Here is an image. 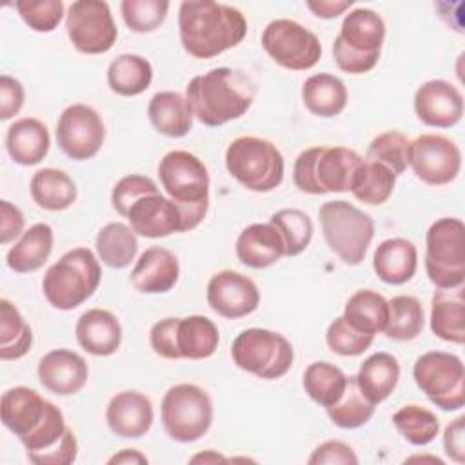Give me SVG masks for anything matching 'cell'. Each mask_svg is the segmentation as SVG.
<instances>
[{"instance_id": "1", "label": "cell", "mask_w": 465, "mask_h": 465, "mask_svg": "<svg viewBox=\"0 0 465 465\" xmlns=\"http://www.w3.org/2000/svg\"><path fill=\"white\" fill-rule=\"evenodd\" d=\"M178 31L183 51L193 58L207 60L236 47L247 35V20L229 4L189 0L180 4Z\"/></svg>"}, {"instance_id": "2", "label": "cell", "mask_w": 465, "mask_h": 465, "mask_svg": "<svg viewBox=\"0 0 465 465\" xmlns=\"http://www.w3.org/2000/svg\"><path fill=\"white\" fill-rule=\"evenodd\" d=\"M252 98L254 84L251 78L231 67H214L196 74L185 87V100L193 116L207 127L238 120L249 111Z\"/></svg>"}, {"instance_id": "3", "label": "cell", "mask_w": 465, "mask_h": 465, "mask_svg": "<svg viewBox=\"0 0 465 465\" xmlns=\"http://www.w3.org/2000/svg\"><path fill=\"white\" fill-rule=\"evenodd\" d=\"M0 416L4 427L20 440L25 454L51 449L69 429L64 412L25 385L11 387L2 394Z\"/></svg>"}, {"instance_id": "4", "label": "cell", "mask_w": 465, "mask_h": 465, "mask_svg": "<svg viewBox=\"0 0 465 465\" xmlns=\"http://www.w3.org/2000/svg\"><path fill=\"white\" fill-rule=\"evenodd\" d=\"M158 178L182 213L183 232L196 229L209 209V173L205 163L189 151L174 149L162 156Z\"/></svg>"}, {"instance_id": "5", "label": "cell", "mask_w": 465, "mask_h": 465, "mask_svg": "<svg viewBox=\"0 0 465 465\" xmlns=\"http://www.w3.org/2000/svg\"><path fill=\"white\" fill-rule=\"evenodd\" d=\"M100 280L102 267L98 256L87 247H74L45 271L42 291L51 307L73 311L94 294Z\"/></svg>"}, {"instance_id": "6", "label": "cell", "mask_w": 465, "mask_h": 465, "mask_svg": "<svg viewBox=\"0 0 465 465\" xmlns=\"http://www.w3.org/2000/svg\"><path fill=\"white\" fill-rule=\"evenodd\" d=\"M363 158L349 147L314 145L302 151L292 165L294 185L307 194L345 193Z\"/></svg>"}, {"instance_id": "7", "label": "cell", "mask_w": 465, "mask_h": 465, "mask_svg": "<svg viewBox=\"0 0 465 465\" xmlns=\"http://www.w3.org/2000/svg\"><path fill=\"white\" fill-rule=\"evenodd\" d=\"M385 40V22L369 7H354L343 16L338 36L332 42V56L340 71L365 74L380 60Z\"/></svg>"}, {"instance_id": "8", "label": "cell", "mask_w": 465, "mask_h": 465, "mask_svg": "<svg viewBox=\"0 0 465 465\" xmlns=\"http://www.w3.org/2000/svg\"><path fill=\"white\" fill-rule=\"evenodd\" d=\"M229 174L252 193H269L282 185L285 162L280 149L260 136H238L225 149Z\"/></svg>"}, {"instance_id": "9", "label": "cell", "mask_w": 465, "mask_h": 465, "mask_svg": "<svg viewBox=\"0 0 465 465\" xmlns=\"http://www.w3.org/2000/svg\"><path fill=\"white\" fill-rule=\"evenodd\" d=\"M318 218L327 247L347 265L361 263L374 238V220L345 200L322 203Z\"/></svg>"}, {"instance_id": "10", "label": "cell", "mask_w": 465, "mask_h": 465, "mask_svg": "<svg viewBox=\"0 0 465 465\" xmlns=\"http://www.w3.org/2000/svg\"><path fill=\"white\" fill-rule=\"evenodd\" d=\"M425 271L438 289L460 287L465 282V225L445 216L430 223L425 234Z\"/></svg>"}, {"instance_id": "11", "label": "cell", "mask_w": 465, "mask_h": 465, "mask_svg": "<svg viewBox=\"0 0 465 465\" xmlns=\"http://www.w3.org/2000/svg\"><path fill=\"white\" fill-rule=\"evenodd\" d=\"M234 365L262 380H278L285 376L294 360L291 341L271 329H243L231 345Z\"/></svg>"}, {"instance_id": "12", "label": "cell", "mask_w": 465, "mask_h": 465, "mask_svg": "<svg viewBox=\"0 0 465 465\" xmlns=\"http://www.w3.org/2000/svg\"><path fill=\"white\" fill-rule=\"evenodd\" d=\"M160 416L171 440L193 443L213 425V400L196 383H176L163 394Z\"/></svg>"}, {"instance_id": "13", "label": "cell", "mask_w": 465, "mask_h": 465, "mask_svg": "<svg viewBox=\"0 0 465 465\" xmlns=\"http://www.w3.org/2000/svg\"><path fill=\"white\" fill-rule=\"evenodd\" d=\"M412 378L418 389L441 411H460L465 405V367L460 356L429 351L414 361Z\"/></svg>"}, {"instance_id": "14", "label": "cell", "mask_w": 465, "mask_h": 465, "mask_svg": "<svg viewBox=\"0 0 465 465\" xmlns=\"http://www.w3.org/2000/svg\"><path fill=\"white\" fill-rule=\"evenodd\" d=\"M263 51L291 71L312 69L322 58L320 38L291 18L271 20L262 33Z\"/></svg>"}, {"instance_id": "15", "label": "cell", "mask_w": 465, "mask_h": 465, "mask_svg": "<svg viewBox=\"0 0 465 465\" xmlns=\"http://www.w3.org/2000/svg\"><path fill=\"white\" fill-rule=\"evenodd\" d=\"M65 31L73 47L84 54H104L118 38L111 7L102 0L73 2L65 13Z\"/></svg>"}, {"instance_id": "16", "label": "cell", "mask_w": 465, "mask_h": 465, "mask_svg": "<svg viewBox=\"0 0 465 465\" xmlns=\"http://www.w3.org/2000/svg\"><path fill=\"white\" fill-rule=\"evenodd\" d=\"M104 140V120L91 105L71 104L60 113L56 122V142L71 160L84 162L96 156Z\"/></svg>"}, {"instance_id": "17", "label": "cell", "mask_w": 465, "mask_h": 465, "mask_svg": "<svg viewBox=\"0 0 465 465\" xmlns=\"http://www.w3.org/2000/svg\"><path fill=\"white\" fill-rule=\"evenodd\" d=\"M409 167L427 185H447L460 174L461 151L443 134H420L411 142Z\"/></svg>"}, {"instance_id": "18", "label": "cell", "mask_w": 465, "mask_h": 465, "mask_svg": "<svg viewBox=\"0 0 465 465\" xmlns=\"http://www.w3.org/2000/svg\"><path fill=\"white\" fill-rule=\"evenodd\" d=\"M207 303L218 316L236 320L258 309L260 291L249 276L223 269L213 274L207 283Z\"/></svg>"}, {"instance_id": "19", "label": "cell", "mask_w": 465, "mask_h": 465, "mask_svg": "<svg viewBox=\"0 0 465 465\" xmlns=\"http://www.w3.org/2000/svg\"><path fill=\"white\" fill-rule=\"evenodd\" d=\"M412 105L418 120L429 127L449 129L463 116L461 91L441 78L423 82L414 93Z\"/></svg>"}, {"instance_id": "20", "label": "cell", "mask_w": 465, "mask_h": 465, "mask_svg": "<svg viewBox=\"0 0 465 465\" xmlns=\"http://www.w3.org/2000/svg\"><path fill=\"white\" fill-rule=\"evenodd\" d=\"M129 227L143 238H165L183 232V220L178 205L160 191L138 198L125 214Z\"/></svg>"}, {"instance_id": "21", "label": "cell", "mask_w": 465, "mask_h": 465, "mask_svg": "<svg viewBox=\"0 0 465 465\" xmlns=\"http://www.w3.org/2000/svg\"><path fill=\"white\" fill-rule=\"evenodd\" d=\"M36 374L44 389L49 392L56 396H71L85 387L89 367L78 352L69 349H53L40 358Z\"/></svg>"}, {"instance_id": "22", "label": "cell", "mask_w": 465, "mask_h": 465, "mask_svg": "<svg viewBox=\"0 0 465 465\" xmlns=\"http://www.w3.org/2000/svg\"><path fill=\"white\" fill-rule=\"evenodd\" d=\"M105 421L113 434L120 438H142L154 421L151 400L138 391L116 392L105 407Z\"/></svg>"}, {"instance_id": "23", "label": "cell", "mask_w": 465, "mask_h": 465, "mask_svg": "<svg viewBox=\"0 0 465 465\" xmlns=\"http://www.w3.org/2000/svg\"><path fill=\"white\" fill-rule=\"evenodd\" d=\"M178 276L180 263L176 254L165 247L153 245L138 256L131 271V283L138 292L162 294L176 285Z\"/></svg>"}, {"instance_id": "24", "label": "cell", "mask_w": 465, "mask_h": 465, "mask_svg": "<svg viewBox=\"0 0 465 465\" xmlns=\"http://www.w3.org/2000/svg\"><path fill=\"white\" fill-rule=\"evenodd\" d=\"M74 336L85 352L111 356L120 349L122 325L111 311L89 309L76 320Z\"/></svg>"}, {"instance_id": "25", "label": "cell", "mask_w": 465, "mask_h": 465, "mask_svg": "<svg viewBox=\"0 0 465 465\" xmlns=\"http://www.w3.org/2000/svg\"><path fill=\"white\" fill-rule=\"evenodd\" d=\"M238 260L252 269H265L285 256V245L272 223H251L236 238Z\"/></svg>"}, {"instance_id": "26", "label": "cell", "mask_w": 465, "mask_h": 465, "mask_svg": "<svg viewBox=\"0 0 465 465\" xmlns=\"http://www.w3.org/2000/svg\"><path fill=\"white\" fill-rule=\"evenodd\" d=\"M51 147V136L38 118L15 120L5 133V151L9 158L24 167L40 163Z\"/></svg>"}, {"instance_id": "27", "label": "cell", "mask_w": 465, "mask_h": 465, "mask_svg": "<svg viewBox=\"0 0 465 465\" xmlns=\"http://www.w3.org/2000/svg\"><path fill=\"white\" fill-rule=\"evenodd\" d=\"M372 269L389 285L407 283L418 269V249L407 238H387L374 249Z\"/></svg>"}, {"instance_id": "28", "label": "cell", "mask_w": 465, "mask_h": 465, "mask_svg": "<svg viewBox=\"0 0 465 465\" xmlns=\"http://www.w3.org/2000/svg\"><path fill=\"white\" fill-rule=\"evenodd\" d=\"M430 331L443 341H465V296L463 285L438 289L430 300Z\"/></svg>"}, {"instance_id": "29", "label": "cell", "mask_w": 465, "mask_h": 465, "mask_svg": "<svg viewBox=\"0 0 465 465\" xmlns=\"http://www.w3.org/2000/svg\"><path fill=\"white\" fill-rule=\"evenodd\" d=\"M54 232L49 223H35L13 243L5 254V263L11 271L27 274L44 267L53 252Z\"/></svg>"}, {"instance_id": "30", "label": "cell", "mask_w": 465, "mask_h": 465, "mask_svg": "<svg viewBox=\"0 0 465 465\" xmlns=\"http://www.w3.org/2000/svg\"><path fill=\"white\" fill-rule=\"evenodd\" d=\"M153 127L169 138H182L193 129V111L185 96L176 91H158L147 104Z\"/></svg>"}, {"instance_id": "31", "label": "cell", "mask_w": 465, "mask_h": 465, "mask_svg": "<svg viewBox=\"0 0 465 465\" xmlns=\"http://www.w3.org/2000/svg\"><path fill=\"white\" fill-rule=\"evenodd\" d=\"M29 193L40 209L51 213L69 209L78 196L74 180L65 171L54 167L38 169L31 176Z\"/></svg>"}, {"instance_id": "32", "label": "cell", "mask_w": 465, "mask_h": 465, "mask_svg": "<svg viewBox=\"0 0 465 465\" xmlns=\"http://www.w3.org/2000/svg\"><path fill=\"white\" fill-rule=\"evenodd\" d=\"M347 87L341 78L331 73L311 74L302 85V102L309 113L320 118H332L347 105Z\"/></svg>"}, {"instance_id": "33", "label": "cell", "mask_w": 465, "mask_h": 465, "mask_svg": "<svg viewBox=\"0 0 465 465\" xmlns=\"http://www.w3.org/2000/svg\"><path fill=\"white\" fill-rule=\"evenodd\" d=\"M400 372L401 371L396 356L380 351L363 360L354 378L360 391L374 405H378L392 394L400 381Z\"/></svg>"}, {"instance_id": "34", "label": "cell", "mask_w": 465, "mask_h": 465, "mask_svg": "<svg viewBox=\"0 0 465 465\" xmlns=\"http://www.w3.org/2000/svg\"><path fill=\"white\" fill-rule=\"evenodd\" d=\"M220 343L216 323L202 314L178 318L176 345L180 360H205L211 358Z\"/></svg>"}, {"instance_id": "35", "label": "cell", "mask_w": 465, "mask_h": 465, "mask_svg": "<svg viewBox=\"0 0 465 465\" xmlns=\"http://www.w3.org/2000/svg\"><path fill=\"white\" fill-rule=\"evenodd\" d=\"M96 256L111 269H125L138 252L136 232L124 222L104 225L94 238Z\"/></svg>"}, {"instance_id": "36", "label": "cell", "mask_w": 465, "mask_h": 465, "mask_svg": "<svg viewBox=\"0 0 465 465\" xmlns=\"http://www.w3.org/2000/svg\"><path fill=\"white\" fill-rule=\"evenodd\" d=\"M153 82V65L147 58L124 53L111 60L107 67V85L120 96L142 94Z\"/></svg>"}, {"instance_id": "37", "label": "cell", "mask_w": 465, "mask_h": 465, "mask_svg": "<svg viewBox=\"0 0 465 465\" xmlns=\"http://www.w3.org/2000/svg\"><path fill=\"white\" fill-rule=\"evenodd\" d=\"M341 316L354 329L374 336L385 331L389 320V302L372 289H360L349 296Z\"/></svg>"}, {"instance_id": "38", "label": "cell", "mask_w": 465, "mask_h": 465, "mask_svg": "<svg viewBox=\"0 0 465 465\" xmlns=\"http://www.w3.org/2000/svg\"><path fill=\"white\" fill-rule=\"evenodd\" d=\"M396 178L398 176L389 167L372 160H363L352 176L349 191L365 205H381L391 198L396 187Z\"/></svg>"}, {"instance_id": "39", "label": "cell", "mask_w": 465, "mask_h": 465, "mask_svg": "<svg viewBox=\"0 0 465 465\" xmlns=\"http://www.w3.org/2000/svg\"><path fill=\"white\" fill-rule=\"evenodd\" d=\"M33 347V331L9 300H0V360L15 361Z\"/></svg>"}, {"instance_id": "40", "label": "cell", "mask_w": 465, "mask_h": 465, "mask_svg": "<svg viewBox=\"0 0 465 465\" xmlns=\"http://www.w3.org/2000/svg\"><path fill=\"white\" fill-rule=\"evenodd\" d=\"M389 302V320L383 334L392 341H411L418 338L425 325V312L416 296L398 294Z\"/></svg>"}, {"instance_id": "41", "label": "cell", "mask_w": 465, "mask_h": 465, "mask_svg": "<svg viewBox=\"0 0 465 465\" xmlns=\"http://www.w3.org/2000/svg\"><path fill=\"white\" fill-rule=\"evenodd\" d=\"M302 385L312 401L327 409L341 398L347 376L331 361H312L303 372Z\"/></svg>"}, {"instance_id": "42", "label": "cell", "mask_w": 465, "mask_h": 465, "mask_svg": "<svg viewBox=\"0 0 465 465\" xmlns=\"http://www.w3.org/2000/svg\"><path fill=\"white\" fill-rule=\"evenodd\" d=\"M374 403L360 391L356 378L347 376V385L341 398L327 407L329 420L340 429H358L365 425L374 414Z\"/></svg>"}, {"instance_id": "43", "label": "cell", "mask_w": 465, "mask_h": 465, "mask_svg": "<svg viewBox=\"0 0 465 465\" xmlns=\"http://www.w3.org/2000/svg\"><path fill=\"white\" fill-rule=\"evenodd\" d=\"M396 430L416 447L429 445L440 432V420L432 411L418 403H409L392 414Z\"/></svg>"}, {"instance_id": "44", "label": "cell", "mask_w": 465, "mask_h": 465, "mask_svg": "<svg viewBox=\"0 0 465 465\" xmlns=\"http://www.w3.org/2000/svg\"><path fill=\"white\" fill-rule=\"evenodd\" d=\"M269 223L278 229L285 245V256L302 254L312 240V220L300 209H280L269 218Z\"/></svg>"}, {"instance_id": "45", "label": "cell", "mask_w": 465, "mask_h": 465, "mask_svg": "<svg viewBox=\"0 0 465 465\" xmlns=\"http://www.w3.org/2000/svg\"><path fill=\"white\" fill-rule=\"evenodd\" d=\"M411 140L400 131H385L372 138L365 160L378 162L389 167L396 176L403 174L409 167Z\"/></svg>"}, {"instance_id": "46", "label": "cell", "mask_w": 465, "mask_h": 465, "mask_svg": "<svg viewBox=\"0 0 465 465\" xmlns=\"http://www.w3.org/2000/svg\"><path fill=\"white\" fill-rule=\"evenodd\" d=\"M122 18L133 33H151L158 29L169 11L165 0H124L120 4Z\"/></svg>"}, {"instance_id": "47", "label": "cell", "mask_w": 465, "mask_h": 465, "mask_svg": "<svg viewBox=\"0 0 465 465\" xmlns=\"http://www.w3.org/2000/svg\"><path fill=\"white\" fill-rule=\"evenodd\" d=\"M15 9L29 29L36 33H51L65 16L62 0H16Z\"/></svg>"}, {"instance_id": "48", "label": "cell", "mask_w": 465, "mask_h": 465, "mask_svg": "<svg viewBox=\"0 0 465 465\" xmlns=\"http://www.w3.org/2000/svg\"><path fill=\"white\" fill-rule=\"evenodd\" d=\"M325 341L327 347L340 356H360L372 345L374 336L354 329L343 320V316H338L329 323Z\"/></svg>"}, {"instance_id": "49", "label": "cell", "mask_w": 465, "mask_h": 465, "mask_svg": "<svg viewBox=\"0 0 465 465\" xmlns=\"http://www.w3.org/2000/svg\"><path fill=\"white\" fill-rule=\"evenodd\" d=\"M158 185L154 183L153 178L143 176V174H125L124 178H120L111 193V203L113 209L125 218L129 207L142 196L151 194V193H158Z\"/></svg>"}, {"instance_id": "50", "label": "cell", "mask_w": 465, "mask_h": 465, "mask_svg": "<svg viewBox=\"0 0 465 465\" xmlns=\"http://www.w3.org/2000/svg\"><path fill=\"white\" fill-rule=\"evenodd\" d=\"M176 325L178 318H163L153 323L149 331V343L156 356L163 360H180L178 345H176Z\"/></svg>"}, {"instance_id": "51", "label": "cell", "mask_w": 465, "mask_h": 465, "mask_svg": "<svg viewBox=\"0 0 465 465\" xmlns=\"http://www.w3.org/2000/svg\"><path fill=\"white\" fill-rule=\"evenodd\" d=\"M25 456L35 465H69L78 456V441H76L74 432L71 429H67L65 434L62 436V440L56 445H53L51 449L42 450V452L25 454Z\"/></svg>"}, {"instance_id": "52", "label": "cell", "mask_w": 465, "mask_h": 465, "mask_svg": "<svg viewBox=\"0 0 465 465\" xmlns=\"http://www.w3.org/2000/svg\"><path fill=\"white\" fill-rule=\"evenodd\" d=\"M360 460L351 445L340 440H327L320 443L309 456V465H356Z\"/></svg>"}, {"instance_id": "53", "label": "cell", "mask_w": 465, "mask_h": 465, "mask_svg": "<svg viewBox=\"0 0 465 465\" xmlns=\"http://www.w3.org/2000/svg\"><path fill=\"white\" fill-rule=\"evenodd\" d=\"M24 85L11 74L0 76V120H11L24 107Z\"/></svg>"}, {"instance_id": "54", "label": "cell", "mask_w": 465, "mask_h": 465, "mask_svg": "<svg viewBox=\"0 0 465 465\" xmlns=\"http://www.w3.org/2000/svg\"><path fill=\"white\" fill-rule=\"evenodd\" d=\"M25 218L20 207L9 200L0 202V243L7 245L24 234Z\"/></svg>"}, {"instance_id": "55", "label": "cell", "mask_w": 465, "mask_h": 465, "mask_svg": "<svg viewBox=\"0 0 465 465\" xmlns=\"http://www.w3.org/2000/svg\"><path fill=\"white\" fill-rule=\"evenodd\" d=\"M443 449L452 461L456 463L465 461V416H458L445 427Z\"/></svg>"}, {"instance_id": "56", "label": "cell", "mask_w": 465, "mask_h": 465, "mask_svg": "<svg viewBox=\"0 0 465 465\" xmlns=\"http://www.w3.org/2000/svg\"><path fill=\"white\" fill-rule=\"evenodd\" d=\"M305 5L314 16L331 20L343 15L352 5V0H309Z\"/></svg>"}, {"instance_id": "57", "label": "cell", "mask_w": 465, "mask_h": 465, "mask_svg": "<svg viewBox=\"0 0 465 465\" xmlns=\"http://www.w3.org/2000/svg\"><path fill=\"white\" fill-rule=\"evenodd\" d=\"M147 456L142 454L140 450L136 449H122L120 452L113 454L107 463L109 465H114V463H124V465H142V463H147Z\"/></svg>"}, {"instance_id": "58", "label": "cell", "mask_w": 465, "mask_h": 465, "mask_svg": "<svg viewBox=\"0 0 465 465\" xmlns=\"http://www.w3.org/2000/svg\"><path fill=\"white\" fill-rule=\"evenodd\" d=\"M191 461H193V463H198V461H203V463H218V461H227V458H223L222 454H218V452H214V450L209 449V450H205V452H202V454L193 456Z\"/></svg>"}, {"instance_id": "59", "label": "cell", "mask_w": 465, "mask_h": 465, "mask_svg": "<svg viewBox=\"0 0 465 465\" xmlns=\"http://www.w3.org/2000/svg\"><path fill=\"white\" fill-rule=\"evenodd\" d=\"M418 460H421V461H425V460H429V461H432V463H438V465H443V460H440V458H436V456H412V458H407L405 461H418Z\"/></svg>"}]
</instances>
